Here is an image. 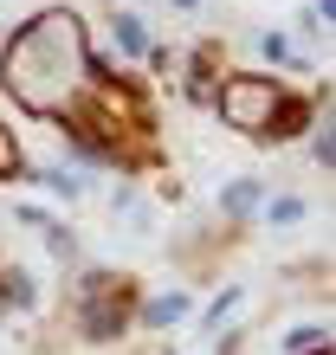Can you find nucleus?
<instances>
[{
    "label": "nucleus",
    "mask_w": 336,
    "mask_h": 355,
    "mask_svg": "<svg viewBox=\"0 0 336 355\" xmlns=\"http://www.w3.org/2000/svg\"><path fill=\"white\" fill-rule=\"evenodd\" d=\"M91 78H97L91 26L72 7H39L0 46V91L13 97V110H26L39 123H65L84 103Z\"/></svg>",
    "instance_id": "obj_1"
},
{
    "label": "nucleus",
    "mask_w": 336,
    "mask_h": 355,
    "mask_svg": "<svg viewBox=\"0 0 336 355\" xmlns=\"http://www.w3.org/2000/svg\"><path fill=\"white\" fill-rule=\"evenodd\" d=\"M84 155H97V162H110V168L123 175H136V168H156V103L149 91H142V78L130 71H103L91 78V91H84V103L58 123Z\"/></svg>",
    "instance_id": "obj_2"
},
{
    "label": "nucleus",
    "mask_w": 336,
    "mask_h": 355,
    "mask_svg": "<svg viewBox=\"0 0 336 355\" xmlns=\"http://www.w3.org/2000/svg\"><path fill=\"white\" fill-rule=\"evenodd\" d=\"M136 310H142V284L130 278V271H91V278L78 284V317H84V336L91 343L130 336Z\"/></svg>",
    "instance_id": "obj_3"
},
{
    "label": "nucleus",
    "mask_w": 336,
    "mask_h": 355,
    "mask_svg": "<svg viewBox=\"0 0 336 355\" xmlns=\"http://www.w3.org/2000/svg\"><path fill=\"white\" fill-rule=\"evenodd\" d=\"M278 103H285V78H271V71H226L220 91H214L220 123H226V130H240V136H252V142L271 136Z\"/></svg>",
    "instance_id": "obj_4"
},
{
    "label": "nucleus",
    "mask_w": 336,
    "mask_h": 355,
    "mask_svg": "<svg viewBox=\"0 0 336 355\" xmlns=\"http://www.w3.org/2000/svg\"><path fill=\"white\" fill-rule=\"evenodd\" d=\"M310 116H317V97L285 91V103H278V116H271V136H265V142H291L298 130H310Z\"/></svg>",
    "instance_id": "obj_5"
},
{
    "label": "nucleus",
    "mask_w": 336,
    "mask_h": 355,
    "mask_svg": "<svg viewBox=\"0 0 336 355\" xmlns=\"http://www.w3.org/2000/svg\"><path fill=\"white\" fill-rule=\"evenodd\" d=\"M214 71H220V39H201L194 46V97H214Z\"/></svg>",
    "instance_id": "obj_6"
},
{
    "label": "nucleus",
    "mask_w": 336,
    "mask_h": 355,
    "mask_svg": "<svg viewBox=\"0 0 336 355\" xmlns=\"http://www.w3.org/2000/svg\"><path fill=\"white\" fill-rule=\"evenodd\" d=\"M0 181H26V149H19L13 123H0Z\"/></svg>",
    "instance_id": "obj_7"
},
{
    "label": "nucleus",
    "mask_w": 336,
    "mask_h": 355,
    "mask_svg": "<svg viewBox=\"0 0 336 355\" xmlns=\"http://www.w3.org/2000/svg\"><path fill=\"white\" fill-rule=\"evenodd\" d=\"M136 317H149V323H175V317H187V297L175 291V297H156V304H142Z\"/></svg>",
    "instance_id": "obj_8"
},
{
    "label": "nucleus",
    "mask_w": 336,
    "mask_h": 355,
    "mask_svg": "<svg viewBox=\"0 0 336 355\" xmlns=\"http://www.w3.org/2000/svg\"><path fill=\"white\" fill-rule=\"evenodd\" d=\"M117 39H123V52H149V33H142L136 13H117Z\"/></svg>",
    "instance_id": "obj_9"
},
{
    "label": "nucleus",
    "mask_w": 336,
    "mask_h": 355,
    "mask_svg": "<svg viewBox=\"0 0 336 355\" xmlns=\"http://www.w3.org/2000/svg\"><path fill=\"white\" fill-rule=\"evenodd\" d=\"M252 200H259V187H252V181H233V187H226V214H252Z\"/></svg>",
    "instance_id": "obj_10"
},
{
    "label": "nucleus",
    "mask_w": 336,
    "mask_h": 355,
    "mask_svg": "<svg viewBox=\"0 0 336 355\" xmlns=\"http://www.w3.org/2000/svg\"><path fill=\"white\" fill-rule=\"evenodd\" d=\"M298 214H304V207H298V200H271V220H278V226H291V220H298Z\"/></svg>",
    "instance_id": "obj_11"
},
{
    "label": "nucleus",
    "mask_w": 336,
    "mask_h": 355,
    "mask_svg": "<svg viewBox=\"0 0 336 355\" xmlns=\"http://www.w3.org/2000/svg\"><path fill=\"white\" fill-rule=\"evenodd\" d=\"M298 355H336V349H330V336H324V343H310V349H298Z\"/></svg>",
    "instance_id": "obj_12"
},
{
    "label": "nucleus",
    "mask_w": 336,
    "mask_h": 355,
    "mask_svg": "<svg viewBox=\"0 0 336 355\" xmlns=\"http://www.w3.org/2000/svg\"><path fill=\"white\" fill-rule=\"evenodd\" d=\"M175 7H201V0H175Z\"/></svg>",
    "instance_id": "obj_13"
}]
</instances>
